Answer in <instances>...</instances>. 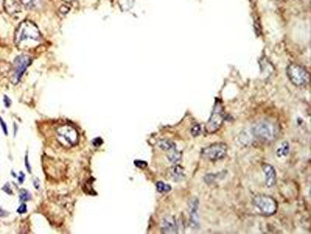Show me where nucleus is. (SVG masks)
Returning <instances> with one entry per match:
<instances>
[{"instance_id": "nucleus-25", "label": "nucleus", "mask_w": 311, "mask_h": 234, "mask_svg": "<svg viewBox=\"0 0 311 234\" xmlns=\"http://www.w3.org/2000/svg\"><path fill=\"white\" fill-rule=\"evenodd\" d=\"M93 144L94 146H100L103 144V140L100 137H97L93 140Z\"/></svg>"}, {"instance_id": "nucleus-4", "label": "nucleus", "mask_w": 311, "mask_h": 234, "mask_svg": "<svg viewBox=\"0 0 311 234\" xmlns=\"http://www.w3.org/2000/svg\"><path fill=\"white\" fill-rule=\"evenodd\" d=\"M286 73L289 78L293 84L297 87L306 86L309 81V74L303 67L297 64H290Z\"/></svg>"}, {"instance_id": "nucleus-14", "label": "nucleus", "mask_w": 311, "mask_h": 234, "mask_svg": "<svg viewBox=\"0 0 311 234\" xmlns=\"http://www.w3.org/2000/svg\"><path fill=\"white\" fill-rule=\"evenodd\" d=\"M159 148L165 151H171L176 149V144L170 140L164 139V140H160L158 143Z\"/></svg>"}, {"instance_id": "nucleus-10", "label": "nucleus", "mask_w": 311, "mask_h": 234, "mask_svg": "<svg viewBox=\"0 0 311 234\" xmlns=\"http://www.w3.org/2000/svg\"><path fill=\"white\" fill-rule=\"evenodd\" d=\"M262 169L265 173V186L268 188H271L276 183V173L275 168L269 164H264Z\"/></svg>"}, {"instance_id": "nucleus-21", "label": "nucleus", "mask_w": 311, "mask_h": 234, "mask_svg": "<svg viewBox=\"0 0 311 234\" xmlns=\"http://www.w3.org/2000/svg\"><path fill=\"white\" fill-rule=\"evenodd\" d=\"M135 166H137L139 169H145L147 166V162H145V161H141V160H136L134 162Z\"/></svg>"}, {"instance_id": "nucleus-2", "label": "nucleus", "mask_w": 311, "mask_h": 234, "mask_svg": "<svg viewBox=\"0 0 311 234\" xmlns=\"http://www.w3.org/2000/svg\"><path fill=\"white\" fill-rule=\"evenodd\" d=\"M27 39L34 41H39L41 39V34L38 27L31 21H25L20 23L15 34V43L16 45H19Z\"/></svg>"}, {"instance_id": "nucleus-11", "label": "nucleus", "mask_w": 311, "mask_h": 234, "mask_svg": "<svg viewBox=\"0 0 311 234\" xmlns=\"http://www.w3.org/2000/svg\"><path fill=\"white\" fill-rule=\"evenodd\" d=\"M161 230L163 233H177L178 227L175 218L172 216H168L163 219L162 221Z\"/></svg>"}, {"instance_id": "nucleus-26", "label": "nucleus", "mask_w": 311, "mask_h": 234, "mask_svg": "<svg viewBox=\"0 0 311 234\" xmlns=\"http://www.w3.org/2000/svg\"><path fill=\"white\" fill-rule=\"evenodd\" d=\"M3 102H4V104H5V107H6V108H8V107L10 106L11 100H10V99H9V98H8L6 95L4 96Z\"/></svg>"}, {"instance_id": "nucleus-19", "label": "nucleus", "mask_w": 311, "mask_h": 234, "mask_svg": "<svg viewBox=\"0 0 311 234\" xmlns=\"http://www.w3.org/2000/svg\"><path fill=\"white\" fill-rule=\"evenodd\" d=\"M31 193L29 192L27 190L23 189L20 191V199L22 201H27L31 200Z\"/></svg>"}, {"instance_id": "nucleus-3", "label": "nucleus", "mask_w": 311, "mask_h": 234, "mask_svg": "<svg viewBox=\"0 0 311 234\" xmlns=\"http://www.w3.org/2000/svg\"><path fill=\"white\" fill-rule=\"evenodd\" d=\"M253 204L263 215L266 216L274 215L278 209V203L276 201L268 195H256L253 198Z\"/></svg>"}, {"instance_id": "nucleus-1", "label": "nucleus", "mask_w": 311, "mask_h": 234, "mask_svg": "<svg viewBox=\"0 0 311 234\" xmlns=\"http://www.w3.org/2000/svg\"><path fill=\"white\" fill-rule=\"evenodd\" d=\"M251 130L254 137L265 142H270L276 140L279 132L277 125L267 120L256 122L252 126Z\"/></svg>"}, {"instance_id": "nucleus-22", "label": "nucleus", "mask_w": 311, "mask_h": 234, "mask_svg": "<svg viewBox=\"0 0 311 234\" xmlns=\"http://www.w3.org/2000/svg\"><path fill=\"white\" fill-rule=\"evenodd\" d=\"M0 124H1V126H2V129L3 130V133H5V135H7L8 134V130H7V126L5 124V122H4L3 119L1 116H0Z\"/></svg>"}, {"instance_id": "nucleus-15", "label": "nucleus", "mask_w": 311, "mask_h": 234, "mask_svg": "<svg viewBox=\"0 0 311 234\" xmlns=\"http://www.w3.org/2000/svg\"><path fill=\"white\" fill-rule=\"evenodd\" d=\"M289 152V144L288 142H283V144H281V146L276 151V154H277L278 157H286V155H288Z\"/></svg>"}, {"instance_id": "nucleus-17", "label": "nucleus", "mask_w": 311, "mask_h": 234, "mask_svg": "<svg viewBox=\"0 0 311 234\" xmlns=\"http://www.w3.org/2000/svg\"><path fill=\"white\" fill-rule=\"evenodd\" d=\"M156 190L159 193H166L171 190V187L168 184H164L162 181H159L156 183Z\"/></svg>"}, {"instance_id": "nucleus-18", "label": "nucleus", "mask_w": 311, "mask_h": 234, "mask_svg": "<svg viewBox=\"0 0 311 234\" xmlns=\"http://www.w3.org/2000/svg\"><path fill=\"white\" fill-rule=\"evenodd\" d=\"M22 3L29 9H34L36 6H38L39 3V0H21Z\"/></svg>"}, {"instance_id": "nucleus-16", "label": "nucleus", "mask_w": 311, "mask_h": 234, "mask_svg": "<svg viewBox=\"0 0 311 234\" xmlns=\"http://www.w3.org/2000/svg\"><path fill=\"white\" fill-rule=\"evenodd\" d=\"M167 159L172 163H177V162L181 160V153L177 151V149L170 151V153L167 155Z\"/></svg>"}, {"instance_id": "nucleus-5", "label": "nucleus", "mask_w": 311, "mask_h": 234, "mask_svg": "<svg viewBox=\"0 0 311 234\" xmlns=\"http://www.w3.org/2000/svg\"><path fill=\"white\" fill-rule=\"evenodd\" d=\"M224 121L223 109L220 101L217 100L215 104L214 108L212 112L211 117L206 125V131L209 133H212L219 130Z\"/></svg>"}, {"instance_id": "nucleus-20", "label": "nucleus", "mask_w": 311, "mask_h": 234, "mask_svg": "<svg viewBox=\"0 0 311 234\" xmlns=\"http://www.w3.org/2000/svg\"><path fill=\"white\" fill-rule=\"evenodd\" d=\"M191 134L194 136V137H197L199 136L201 133V126L199 124H195L192 128H191Z\"/></svg>"}, {"instance_id": "nucleus-27", "label": "nucleus", "mask_w": 311, "mask_h": 234, "mask_svg": "<svg viewBox=\"0 0 311 234\" xmlns=\"http://www.w3.org/2000/svg\"><path fill=\"white\" fill-rule=\"evenodd\" d=\"M25 165H26V167H27V171L29 172V173H31V166H30V164H29L28 162V159H27V155H26V157H25Z\"/></svg>"}, {"instance_id": "nucleus-12", "label": "nucleus", "mask_w": 311, "mask_h": 234, "mask_svg": "<svg viewBox=\"0 0 311 234\" xmlns=\"http://www.w3.org/2000/svg\"><path fill=\"white\" fill-rule=\"evenodd\" d=\"M4 8L6 12L9 14H15L20 13V7L17 2L14 0H5L4 1Z\"/></svg>"}, {"instance_id": "nucleus-29", "label": "nucleus", "mask_w": 311, "mask_h": 234, "mask_svg": "<svg viewBox=\"0 0 311 234\" xmlns=\"http://www.w3.org/2000/svg\"><path fill=\"white\" fill-rule=\"evenodd\" d=\"M24 177H25V176H24V173H20V177H19V182H20V184H22V183L23 182V180H24Z\"/></svg>"}, {"instance_id": "nucleus-9", "label": "nucleus", "mask_w": 311, "mask_h": 234, "mask_svg": "<svg viewBox=\"0 0 311 234\" xmlns=\"http://www.w3.org/2000/svg\"><path fill=\"white\" fill-rule=\"evenodd\" d=\"M188 205H189L188 206V208H189L190 215V225H191L192 228H198L199 226V214H198L199 202L198 198H191V200H190Z\"/></svg>"}, {"instance_id": "nucleus-6", "label": "nucleus", "mask_w": 311, "mask_h": 234, "mask_svg": "<svg viewBox=\"0 0 311 234\" xmlns=\"http://www.w3.org/2000/svg\"><path fill=\"white\" fill-rule=\"evenodd\" d=\"M227 153V146L223 143H216L208 146L202 150V158L216 162L225 158Z\"/></svg>"}, {"instance_id": "nucleus-8", "label": "nucleus", "mask_w": 311, "mask_h": 234, "mask_svg": "<svg viewBox=\"0 0 311 234\" xmlns=\"http://www.w3.org/2000/svg\"><path fill=\"white\" fill-rule=\"evenodd\" d=\"M57 134L58 138L69 145H74L79 140V134L76 130L68 125H64L58 128Z\"/></svg>"}, {"instance_id": "nucleus-28", "label": "nucleus", "mask_w": 311, "mask_h": 234, "mask_svg": "<svg viewBox=\"0 0 311 234\" xmlns=\"http://www.w3.org/2000/svg\"><path fill=\"white\" fill-rule=\"evenodd\" d=\"M8 215H9V213L6 211L3 210V209L0 208V217H6Z\"/></svg>"}, {"instance_id": "nucleus-7", "label": "nucleus", "mask_w": 311, "mask_h": 234, "mask_svg": "<svg viewBox=\"0 0 311 234\" xmlns=\"http://www.w3.org/2000/svg\"><path fill=\"white\" fill-rule=\"evenodd\" d=\"M31 63V59L27 56H19L13 63V82L18 83L21 79L27 67Z\"/></svg>"}, {"instance_id": "nucleus-13", "label": "nucleus", "mask_w": 311, "mask_h": 234, "mask_svg": "<svg viewBox=\"0 0 311 234\" xmlns=\"http://www.w3.org/2000/svg\"><path fill=\"white\" fill-rule=\"evenodd\" d=\"M170 174H171V177H173V180H176L177 182L184 180V177H185L184 169L179 165H176L171 168Z\"/></svg>"}, {"instance_id": "nucleus-24", "label": "nucleus", "mask_w": 311, "mask_h": 234, "mask_svg": "<svg viewBox=\"0 0 311 234\" xmlns=\"http://www.w3.org/2000/svg\"><path fill=\"white\" fill-rule=\"evenodd\" d=\"M2 191H5V192L6 193V194H13V191L11 190L10 186H9V184H8V183L7 184H5V185L2 187Z\"/></svg>"}, {"instance_id": "nucleus-23", "label": "nucleus", "mask_w": 311, "mask_h": 234, "mask_svg": "<svg viewBox=\"0 0 311 234\" xmlns=\"http://www.w3.org/2000/svg\"><path fill=\"white\" fill-rule=\"evenodd\" d=\"M27 205H26L25 204H22L18 208L17 212L19 213V214H24V213L27 212Z\"/></svg>"}]
</instances>
